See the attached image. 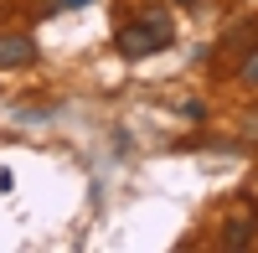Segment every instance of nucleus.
I'll use <instances>...</instances> for the list:
<instances>
[{
    "instance_id": "obj_1",
    "label": "nucleus",
    "mask_w": 258,
    "mask_h": 253,
    "mask_svg": "<svg viewBox=\"0 0 258 253\" xmlns=\"http://www.w3.org/2000/svg\"><path fill=\"white\" fill-rule=\"evenodd\" d=\"M170 41H176V31H170V21L155 11V16H140V21H129V26H119L114 47L124 57H145V52H165Z\"/></svg>"
},
{
    "instance_id": "obj_2",
    "label": "nucleus",
    "mask_w": 258,
    "mask_h": 253,
    "mask_svg": "<svg viewBox=\"0 0 258 253\" xmlns=\"http://www.w3.org/2000/svg\"><path fill=\"white\" fill-rule=\"evenodd\" d=\"M26 62H36L31 36H0V68H26Z\"/></svg>"
},
{
    "instance_id": "obj_3",
    "label": "nucleus",
    "mask_w": 258,
    "mask_h": 253,
    "mask_svg": "<svg viewBox=\"0 0 258 253\" xmlns=\"http://www.w3.org/2000/svg\"><path fill=\"white\" fill-rule=\"evenodd\" d=\"M222 243H227V248H248V243H253V222H248V212H243L238 222H227V233H222Z\"/></svg>"
},
{
    "instance_id": "obj_4",
    "label": "nucleus",
    "mask_w": 258,
    "mask_h": 253,
    "mask_svg": "<svg viewBox=\"0 0 258 253\" xmlns=\"http://www.w3.org/2000/svg\"><path fill=\"white\" fill-rule=\"evenodd\" d=\"M176 114L191 119V124H202V119H207V103H202V98H181V103H176Z\"/></svg>"
},
{
    "instance_id": "obj_5",
    "label": "nucleus",
    "mask_w": 258,
    "mask_h": 253,
    "mask_svg": "<svg viewBox=\"0 0 258 253\" xmlns=\"http://www.w3.org/2000/svg\"><path fill=\"white\" fill-rule=\"evenodd\" d=\"M243 83H248V88H258V47L243 57Z\"/></svg>"
},
{
    "instance_id": "obj_6",
    "label": "nucleus",
    "mask_w": 258,
    "mask_h": 253,
    "mask_svg": "<svg viewBox=\"0 0 258 253\" xmlns=\"http://www.w3.org/2000/svg\"><path fill=\"white\" fill-rule=\"evenodd\" d=\"M88 0H52V11H83Z\"/></svg>"
},
{
    "instance_id": "obj_7",
    "label": "nucleus",
    "mask_w": 258,
    "mask_h": 253,
    "mask_svg": "<svg viewBox=\"0 0 258 253\" xmlns=\"http://www.w3.org/2000/svg\"><path fill=\"white\" fill-rule=\"evenodd\" d=\"M176 6H197V0H176Z\"/></svg>"
}]
</instances>
